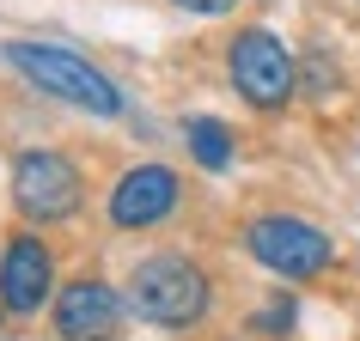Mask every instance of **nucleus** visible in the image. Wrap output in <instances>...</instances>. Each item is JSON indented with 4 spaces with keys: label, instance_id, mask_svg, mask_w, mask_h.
Returning a JSON list of instances; mask_svg holds the SVG:
<instances>
[{
    "label": "nucleus",
    "instance_id": "f03ea898",
    "mask_svg": "<svg viewBox=\"0 0 360 341\" xmlns=\"http://www.w3.org/2000/svg\"><path fill=\"white\" fill-rule=\"evenodd\" d=\"M6 61H13V67L25 74V86H37L43 98H61V104L98 116V122L122 116V92H116V79L104 74L98 61L61 49V43H6Z\"/></svg>",
    "mask_w": 360,
    "mask_h": 341
},
{
    "label": "nucleus",
    "instance_id": "0eeeda50",
    "mask_svg": "<svg viewBox=\"0 0 360 341\" xmlns=\"http://www.w3.org/2000/svg\"><path fill=\"white\" fill-rule=\"evenodd\" d=\"M49 293H56V250L37 232H13L0 244V305L13 317H31V311H43Z\"/></svg>",
    "mask_w": 360,
    "mask_h": 341
},
{
    "label": "nucleus",
    "instance_id": "6e6552de",
    "mask_svg": "<svg viewBox=\"0 0 360 341\" xmlns=\"http://www.w3.org/2000/svg\"><path fill=\"white\" fill-rule=\"evenodd\" d=\"M122 311H129V299L110 281H92V274L86 281H68L56 293V335L61 341H116Z\"/></svg>",
    "mask_w": 360,
    "mask_h": 341
},
{
    "label": "nucleus",
    "instance_id": "1a4fd4ad",
    "mask_svg": "<svg viewBox=\"0 0 360 341\" xmlns=\"http://www.w3.org/2000/svg\"><path fill=\"white\" fill-rule=\"evenodd\" d=\"M184 147H190V159L202 170H232V159H238V140H232V128L220 122V116H190L184 122Z\"/></svg>",
    "mask_w": 360,
    "mask_h": 341
},
{
    "label": "nucleus",
    "instance_id": "9b49d317",
    "mask_svg": "<svg viewBox=\"0 0 360 341\" xmlns=\"http://www.w3.org/2000/svg\"><path fill=\"white\" fill-rule=\"evenodd\" d=\"M177 13H195V19H220V13H232L238 0H171Z\"/></svg>",
    "mask_w": 360,
    "mask_h": 341
},
{
    "label": "nucleus",
    "instance_id": "f257e3e1",
    "mask_svg": "<svg viewBox=\"0 0 360 341\" xmlns=\"http://www.w3.org/2000/svg\"><path fill=\"white\" fill-rule=\"evenodd\" d=\"M122 299L141 323L153 329H195V323H208L214 311V281L208 268L195 262L190 250H153L141 262L129 268V286H122Z\"/></svg>",
    "mask_w": 360,
    "mask_h": 341
},
{
    "label": "nucleus",
    "instance_id": "423d86ee",
    "mask_svg": "<svg viewBox=\"0 0 360 341\" xmlns=\"http://www.w3.org/2000/svg\"><path fill=\"white\" fill-rule=\"evenodd\" d=\"M177 201H184V177L171 165H159V159H141V165H129L116 177L104 213H110L116 232H153L177 213Z\"/></svg>",
    "mask_w": 360,
    "mask_h": 341
},
{
    "label": "nucleus",
    "instance_id": "20e7f679",
    "mask_svg": "<svg viewBox=\"0 0 360 341\" xmlns=\"http://www.w3.org/2000/svg\"><path fill=\"white\" fill-rule=\"evenodd\" d=\"M226 86L238 92V104L275 116V110H287V104L300 98V55H293L275 31L245 25V31H232V43H226Z\"/></svg>",
    "mask_w": 360,
    "mask_h": 341
},
{
    "label": "nucleus",
    "instance_id": "9d476101",
    "mask_svg": "<svg viewBox=\"0 0 360 341\" xmlns=\"http://www.w3.org/2000/svg\"><path fill=\"white\" fill-rule=\"evenodd\" d=\"M293 317H300V305H293V293H281V299H269L263 311H257V329H263V335H287Z\"/></svg>",
    "mask_w": 360,
    "mask_h": 341
},
{
    "label": "nucleus",
    "instance_id": "7ed1b4c3",
    "mask_svg": "<svg viewBox=\"0 0 360 341\" xmlns=\"http://www.w3.org/2000/svg\"><path fill=\"white\" fill-rule=\"evenodd\" d=\"M245 250L250 262L269 268L275 281L287 286H305V281H323L330 268H336V238L318 226V220H305V213H250L245 220Z\"/></svg>",
    "mask_w": 360,
    "mask_h": 341
},
{
    "label": "nucleus",
    "instance_id": "39448f33",
    "mask_svg": "<svg viewBox=\"0 0 360 341\" xmlns=\"http://www.w3.org/2000/svg\"><path fill=\"white\" fill-rule=\"evenodd\" d=\"M13 208L37 226H61L86 208V177L68 152L56 147H25L13 159Z\"/></svg>",
    "mask_w": 360,
    "mask_h": 341
}]
</instances>
